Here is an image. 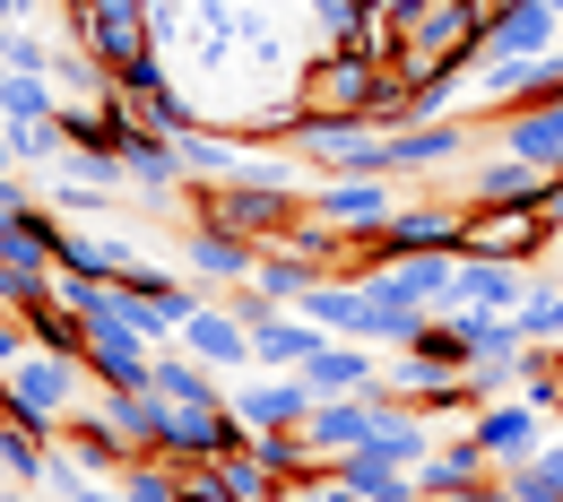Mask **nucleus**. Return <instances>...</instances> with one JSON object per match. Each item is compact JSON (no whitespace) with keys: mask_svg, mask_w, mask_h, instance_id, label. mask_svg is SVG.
<instances>
[{"mask_svg":"<svg viewBox=\"0 0 563 502\" xmlns=\"http://www.w3.org/2000/svg\"><path fill=\"white\" fill-rule=\"evenodd\" d=\"M70 44L96 53V70L113 78V87H156L165 70V53H156V18H147V0H70Z\"/></svg>","mask_w":563,"mask_h":502,"instance_id":"1","label":"nucleus"},{"mask_svg":"<svg viewBox=\"0 0 563 502\" xmlns=\"http://www.w3.org/2000/svg\"><path fill=\"white\" fill-rule=\"evenodd\" d=\"M87 390H96V381H87V364H78V356H44V347H26V356L0 372V416L26 425L35 442H53V433L87 408Z\"/></svg>","mask_w":563,"mask_h":502,"instance_id":"2","label":"nucleus"},{"mask_svg":"<svg viewBox=\"0 0 563 502\" xmlns=\"http://www.w3.org/2000/svg\"><path fill=\"white\" fill-rule=\"evenodd\" d=\"M191 216L200 225H225V234H243V243H278L303 225V191H278V182H200L191 191Z\"/></svg>","mask_w":563,"mask_h":502,"instance_id":"3","label":"nucleus"},{"mask_svg":"<svg viewBox=\"0 0 563 502\" xmlns=\"http://www.w3.org/2000/svg\"><path fill=\"white\" fill-rule=\"evenodd\" d=\"M373 87H382V62L355 53V44H330L295 70V113H321V122H364L373 113Z\"/></svg>","mask_w":563,"mask_h":502,"instance_id":"4","label":"nucleus"},{"mask_svg":"<svg viewBox=\"0 0 563 502\" xmlns=\"http://www.w3.org/2000/svg\"><path fill=\"white\" fill-rule=\"evenodd\" d=\"M355 287H373L382 303H408V312H451L460 303V252H382L355 269Z\"/></svg>","mask_w":563,"mask_h":502,"instance_id":"5","label":"nucleus"},{"mask_svg":"<svg viewBox=\"0 0 563 502\" xmlns=\"http://www.w3.org/2000/svg\"><path fill=\"white\" fill-rule=\"evenodd\" d=\"M460 252H468V260H511V269H529L538 252H555V216L547 209H477V200H468Z\"/></svg>","mask_w":563,"mask_h":502,"instance_id":"6","label":"nucleus"},{"mask_svg":"<svg viewBox=\"0 0 563 502\" xmlns=\"http://www.w3.org/2000/svg\"><path fill=\"white\" fill-rule=\"evenodd\" d=\"M460 234H468V200H399L390 225L364 243V260H382V252H460Z\"/></svg>","mask_w":563,"mask_h":502,"instance_id":"7","label":"nucleus"},{"mask_svg":"<svg viewBox=\"0 0 563 502\" xmlns=\"http://www.w3.org/2000/svg\"><path fill=\"white\" fill-rule=\"evenodd\" d=\"M477 156V122H460V113H442V122H408V131H390V182L399 174H451V165H468Z\"/></svg>","mask_w":563,"mask_h":502,"instance_id":"8","label":"nucleus"},{"mask_svg":"<svg viewBox=\"0 0 563 502\" xmlns=\"http://www.w3.org/2000/svg\"><path fill=\"white\" fill-rule=\"evenodd\" d=\"M303 209L321 216L330 234H347V243H373V234L390 225V209H399V200H390V182H364V174H330V182H321V191H312Z\"/></svg>","mask_w":563,"mask_h":502,"instance_id":"9","label":"nucleus"},{"mask_svg":"<svg viewBox=\"0 0 563 502\" xmlns=\"http://www.w3.org/2000/svg\"><path fill=\"white\" fill-rule=\"evenodd\" d=\"M225 399H234L243 433H303V416L321 408L303 372H261V381H243V390H225Z\"/></svg>","mask_w":563,"mask_h":502,"instance_id":"10","label":"nucleus"},{"mask_svg":"<svg viewBox=\"0 0 563 502\" xmlns=\"http://www.w3.org/2000/svg\"><path fill=\"white\" fill-rule=\"evenodd\" d=\"M373 425H382V390H364V399H321V408L303 416V450H312L321 468H339V459H355V450L373 442Z\"/></svg>","mask_w":563,"mask_h":502,"instance_id":"11","label":"nucleus"},{"mask_svg":"<svg viewBox=\"0 0 563 502\" xmlns=\"http://www.w3.org/2000/svg\"><path fill=\"white\" fill-rule=\"evenodd\" d=\"M477 104H486V113L563 104V53H538V62H494V70H477Z\"/></svg>","mask_w":563,"mask_h":502,"instance_id":"12","label":"nucleus"},{"mask_svg":"<svg viewBox=\"0 0 563 502\" xmlns=\"http://www.w3.org/2000/svg\"><path fill=\"white\" fill-rule=\"evenodd\" d=\"M468 433L486 442L494 468H520V459L547 450V408H529V399H486V408L468 416Z\"/></svg>","mask_w":563,"mask_h":502,"instance_id":"13","label":"nucleus"},{"mask_svg":"<svg viewBox=\"0 0 563 502\" xmlns=\"http://www.w3.org/2000/svg\"><path fill=\"white\" fill-rule=\"evenodd\" d=\"M486 147H503V156H520V165H538V174H563V104H529V113H494L486 131H477Z\"/></svg>","mask_w":563,"mask_h":502,"instance_id":"14","label":"nucleus"},{"mask_svg":"<svg viewBox=\"0 0 563 502\" xmlns=\"http://www.w3.org/2000/svg\"><path fill=\"white\" fill-rule=\"evenodd\" d=\"M547 182H555V174H538V165L486 147V156H468V191H460V200H477V209H547Z\"/></svg>","mask_w":563,"mask_h":502,"instance_id":"15","label":"nucleus"},{"mask_svg":"<svg viewBox=\"0 0 563 502\" xmlns=\"http://www.w3.org/2000/svg\"><path fill=\"white\" fill-rule=\"evenodd\" d=\"M555 9L547 0H494L486 18V62H538V53H555Z\"/></svg>","mask_w":563,"mask_h":502,"instance_id":"16","label":"nucleus"},{"mask_svg":"<svg viewBox=\"0 0 563 502\" xmlns=\"http://www.w3.org/2000/svg\"><path fill=\"white\" fill-rule=\"evenodd\" d=\"M183 269H191V287H243V278L261 269V243H243V234L191 216V234H183Z\"/></svg>","mask_w":563,"mask_h":502,"instance_id":"17","label":"nucleus"},{"mask_svg":"<svg viewBox=\"0 0 563 502\" xmlns=\"http://www.w3.org/2000/svg\"><path fill=\"white\" fill-rule=\"evenodd\" d=\"M174 347H183V356H200L209 372H243V364H252V330H243V321L225 312V294H217V303H200V312L183 321V338H174Z\"/></svg>","mask_w":563,"mask_h":502,"instance_id":"18","label":"nucleus"},{"mask_svg":"<svg viewBox=\"0 0 563 502\" xmlns=\"http://www.w3.org/2000/svg\"><path fill=\"white\" fill-rule=\"evenodd\" d=\"M303 381H312V399H364V390H382V356L355 347V338H321Z\"/></svg>","mask_w":563,"mask_h":502,"instance_id":"19","label":"nucleus"},{"mask_svg":"<svg viewBox=\"0 0 563 502\" xmlns=\"http://www.w3.org/2000/svg\"><path fill=\"white\" fill-rule=\"evenodd\" d=\"M477 477H494V459H486V442H477V433H451V442H433V459L417 468L424 502H451L460 486H477Z\"/></svg>","mask_w":563,"mask_h":502,"instance_id":"20","label":"nucleus"},{"mask_svg":"<svg viewBox=\"0 0 563 502\" xmlns=\"http://www.w3.org/2000/svg\"><path fill=\"white\" fill-rule=\"evenodd\" d=\"M529 287H538L529 269H511V260H468V252H460V303H468V312H520Z\"/></svg>","mask_w":563,"mask_h":502,"instance_id":"21","label":"nucleus"},{"mask_svg":"<svg viewBox=\"0 0 563 502\" xmlns=\"http://www.w3.org/2000/svg\"><path fill=\"white\" fill-rule=\"evenodd\" d=\"M321 338H330L321 321H303V312H278V321H261V330H252V364H261V372H303Z\"/></svg>","mask_w":563,"mask_h":502,"instance_id":"22","label":"nucleus"},{"mask_svg":"<svg viewBox=\"0 0 563 502\" xmlns=\"http://www.w3.org/2000/svg\"><path fill=\"white\" fill-rule=\"evenodd\" d=\"M53 450H70L78 468H96V477H104V468H113V477H122V468H131V450H122V433L104 425V416H96V408H78L70 425L53 433Z\"/></svg>","mask_w":563,"mask_h":502,"instance_id":"23","label":"nucleus"},{"mask_svg":"<svg viewBox=\"0 0 563 502\" xmlns=\"http://www.w3.org/2000/svg\"><path fill=\"white\" fill-rule=\"evenodd\" d=\"M96 416L122 433L131 459H156V399L147 390H96Z\"/></svg>","mask_w":563,"mask_h":502,"instance_id":"24","label":"nucleus"},{"mask_svg":"<svg viewBox=\"0 0 563 502\" xmlns=\"http://www.w3.org/2000/svg\"><path fill=\"white\" fill-rule=\"evenodd\" d=\"M131 260H140L131 243H104V234H70V225H62V278H87V287H113V278H122Z\"/></svg>","mask_w":563,"mask_h":502,"instance_id":"25","label":"nucleus"},{"mask_svg":"<svg viewBox=\"0 0 563 502\" xmlns=\"http://www.w3.org/2000/svg\"><path fill=\"white\" fill-rule=\"evenodd\" d=\"M511 330H520L529 347H563V278H538V287H529V303L511 312Z\"/></svg>","mask_w":563,"mask_h":502,"instance_id":"26","label":"nucleus"},{"mask_svg":"<svg viewBox=\"0 0 563 502\" xmlns=\"http://www.w3.org/2000/svg\"><path fill=\"white\" fill-rule=\"evenodd\" d=\"M209 477H217L234 502H269V494H278V477L261 468V450H252V442H243V450H225V459H209Z\"/></svg>","mask_w":563,"mask_h":502,"instance_id":"27","label":"nucleus"},{"mask_svg":"<svg viewBox=\"0 0 563 502\" xmlns=\"http://www.w3.org/2000/svg\"><path fill=\"white\" fill-rule=\"evenodd\" d=\"M174 156H183V174H191V182H234V174H243V156H234L225 140H209V131H183Z\"/></svg>","mask_w":563,"mask_h":502,"instance_id":"28","label":"nucleus"},{"mask_svg":"<svg viewBox=\"0 0 563 502\" xmlns=\"http://www.w3.org/2000/svg\"><path fill=\"white\" fill-rule=\"evenodd\" d=\"M44 459H53V442H35L26 425L0 416V477H9V486H44Z\"/></svg>","mask_w":563,"mask_h":502,"instance_id":"29","label":"nucleus"},{"mask_svg":"<svg viewBox=\"0 0 563 502\" xmlns=\"http://www.w3.org/2000/svg\"><path fill=\"white\" fill-rule=\"evenodd\" d=\"M503 477H511L520 502H563V442H547L538 459H520V468H503Z\"/></svg>","mask_w":563,"mask_h":502,"instance_id":"30","label":"nucleus"},{"mask_svg":"<svg viewBox=\"0 0 563 502\" xmlns=\"http://www.w3.org/2000/svg\"><path fill=\"white\" fill-rule=\"evenodd\" d=\"M113 486H122V502H183V477H174V459H131Z\"/></svg>","mask_w":563,"mask_h":502,"instance_id":"31","label":"nucleus"},{"mask_svg":"<svg viewBox=\"0 0 563 502\" xmlns=\"http://www.w3.org/2000/svg\"><path fill=\"white\" fill-rule=\"evenodd\" d=\"M0 140H9V156H18V165H53V156H62V113H53V122H0Z\"/></svg>","mask_w":563,"mask_h":502,"instance_id":"32","label":"nucleus"},{"mask_svg":"<svg viewBox=\"0 0 563 502\" xmlns=\"http://www.w3.org/2000/svg\"><path fill=\"white\" fill-rule=\"evenodd\" d=\"M35 303H53V278H35V269H18L0 252V312H35Z\"/></svg>","mask_w":563,"mask_h":502,"instance_id":"33","label":"nucleus"},{"mask_svg":"<svg viewBox=\"0 0 563 502\" xmlns=\"http://www.w3.org/2000/svg\"><path fill=\"white\" fill-rule=\"evenodd\" d=\"M225 312H234L243 330H261V321H278L286 303H269V294H261V287H252V278H243V287H225Z\"/></svg>","mask_w":563,"mask_h":502,"instance_id":"34","label":"nucleus"},{"mask_svg":"<svg viewBox=\"0 0 563 502\" xmlns=\"http://www.w3.org/2000/svg\"><path fill=\"white\" fill-rule=\"evenodd\" d=\"M191 26H200V35H243V18H234L225 0H191Z\"/></svg>","mask_w":563,"mask_h":502,"instance_id":"35","label":"nucleus"},{"mask_svg":"<svg viewBox=\"0 0 563 502\" xmlns=\"http://www.w3.org/2000/svg\"><path fill=\"white\" fill-rule=\"evenodd\" d=\"M174 477H183V502H234V494L209 477V468H174Z\"/></svg>","mask_w":563,"mask_h":502,"instance_id":"36","label":"nucleus"},{"mask_svg":"<svg viewBox=\"0 0 563 502\" xmlns=\"http://www.w3.org/2000/svg\"><path fill=\"white\" fill-rule=\"evenodd\" d=\"M451 502H520V494H511V477L494 468V477H477V486H460V494H451Z\"/></svg>","mask_w":563,"mask_h":502,"instance_id":"37","label":"nucleus"},{"mask_svg":"<svg viewBox=\"0 0 563 502\" xmlns=\"http://www.w3.org/2000/svg\"><path fill=\"white\" fill-rule=\"evenodd\" d=\"M295 9H303V18H321V26H339V18H347L355 0H295Z\"/></svg>","mask_w":563,"mask_h":502,"instance_id":"38","label":"nucleus"},{"mask_svg":"<svg viewBox=\"0 0 563 502\" xmlns=\"http://www.w3.org/2000/svg\"><path fill=\"white\" fill-rule=\"evenodd\" d=\"M321 502H364V494H355V486H339V468H330V477H321Z\"/></svg>","mask_w":563,"mask_h":502,"instance_id":"39","label":"nucleus"},{"mask_svg":"<svg viewBox=\"0 0 563 502\" xmlns=\"http://www.w3.org/2000/svg\"><path fill=\"white\" fill-rule=\"evenodd\" d=\"M547 216H555V225H563V174H555V182H547Z\"/></svg>","mask_w":563,"mask_h":502,"instance_id":"40","label":"nucleus"},{"mask_svg":"<svg viewBox=\"0 0 563 502\" xmlns=\"http://www.w3.org/2000/svg\"><path fill=\"white\" fill-rule=\"evenodd\" d=\"M269 502H321V494H303V486H278V494H269Z\"/></svg>","mask_w":563,"mask_h":502,"instance_id":"41","label":"nucleus"},{"mask_svg":"<svg viewBox=\"0 0 563 502\" xmlns=\"http://www.w3.org/2000/svg\"><path fill=\"white\" fill-rule=\"evenodd\" d=\"M9 35H18V26H9V18H0V53H9Z\"/></svg>","mask_w":563,"mask_h":502,"instance_id":"42","label":"nucleus"},{"mask_svg":"<svg viewBox=\"0 0 563 502\" xmlns=\"http://www.w3.org/2000/svg\"><path fill=\"white\" fill-rule=\"evenodd\" d=\"M547 9H555V18H563V0H547Z\"/></svg>","mask_w":563,"mask_h":502,"instance_id":"43","label":"nucleus"},{"mask_svg":"<svg viewBox=\"0 0 563 502\" xmlns=\"http://www.w3.org/2000/svg\"><path fill=\"white\" fill-rule=\"evenodd\" d=\"M0 321H9V312H0Z\"/></svg>","mask_w":563,"mask_h":502,"instance_id":"44","label":"nucleus"}]
</instances>
